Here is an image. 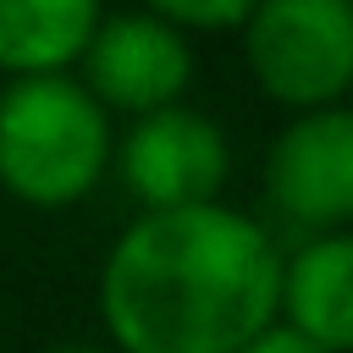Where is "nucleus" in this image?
<instances>
[{"label":"nucleus","instance_id":"nucleus-1","mask_svg":"<svg viewBox=\"0 0 353 353\" xmlns=\"http://www.w3.org/2000/svg\"><path fill=\"white\" fill-rule=\"evenodd\" d=\"M281 248L210 204L143 210L99 265V320L121 353H237L276 320Z\"/></svg>","mask_w":353,"mask_h":353},{"label":"nucleus","instance_id":"nucleus-2","mask_svg":"<svg viewBox=\"0 0 353 353\" xmlns=\"http://www.w3.org/2000/svg\"><path fill=\"white\" fill-rule=\"evenodd\" d=\"M110 116L66 72H28L0 88V188L28 210H66L110 165Z\"/></svg>","mask_w":353,"mask_h":353},{"label":"nucleus","instance_id":"nucleus-3","mask_svg":"<svg viewBox=\"0 0 353 353\" xmlns=\"http://www.w3.org/2000/svg\"><path fill=\"white\" fill-rule=\"evenodd\" d=\"M237 28L259 94L287 110L342 105L353 83V0H254Z\"/></svg>","mask_w":353,"mask_h":353},{"label":"nucleus","instance_id":"nucleus-4","mask_svg":"<svg viewBox=\"0 0 353 353\" xmlns=\"http://www.w3.org/2000/svg\"><path fill=\"white\" fill-rule=\"evenodd\" d=\"M127 193L143 210H182V204H210L232 171L226 132L193 110V105H160L132 121L121 149H110Z\"/></svg>","mask_w":353,"mask_h":353},{"label":"nucleus","instance_id":"nucleus-5","mask_svg":"<svg viewBox=\"0 0 353 353\" xmlns=\"http://www.w3.org/2000/svg\"><path fill=\"white\" fill-rule=\"evenodd\" d=\"M83 88L105 105V110H160L176 105L193 83V44L176 22L154 17V11H121V17H99L83 55Z\"/></svg>","mask_w":353,"mask_h":353},{"label":"nucleus","instance_id":"nucleus-6","mask_svg":"<svg viewBox=\"0 0 353 353\" xmlns=\"http://www.w3.org/2000/svg\"><path fill=\"white\" fill-rule=\"evenodd\" d=\"M270 204L303 232H342L353 215V116L342 105L298 110L265 160Z\"/></svg>","mask_w":353,"mask_h":353},{"label":"nucleus","instance_id":"nucleus-7","mask_svg":"<svg viewBox=\"0 0 353 353\" xmlns=\"http://www.w3.org/2000/svg\"><path fill=\"white\" fill-rule=\"evenodd\" d=\"M276 314H281V325L303 331L309 342H320L331 353L353 347V243H347V232H309V243L281 259Z\"/></svg>","mask_w":353,"mask_h":353},{"label":"nucleus","instance_id":"nucleus-8","mask_svg":"<svg viewBox=\"0 0 353 353\" xmlns=\"http://www.w3.org/2000/svg\"><path fill=\"white\" fill-rule=\"evenodd\" d=\"M99 17V0H0V72L28 77L77 66Z\"/></svg>","mask_w":353,"mask_h":353},{"label":"nucleus","instance_id":"nucleus-9","mask_svg":"<svg viewBox=\"0 0 353 353\" xmlns=\"http://www.w3.org/2000/svg\"><path fill=\"white\" fill-rule=\"evenodd\" d=\"M248 6H254V0H149V11L165 17V22H176L182 33H188V28H199V33L237 28V22L248 17Z\"/></svg>","mask_w":353,"mask_h":353},{"label":"nucleus","instance_id":"nucleus-10","mask_svg":"<svg viewBox=\"0 0 353 353\" xmlns=\"http://www.w3.org/2000/svg\"><path fill=\"white\" fill-rule=\"evenodd\" d=\"M237 353H331V347H320V342H309L303 331H292V325L270 320V325H265V331H254Z\"/></svg>","mask_w":353,"mask_h":353},{"label":"nucleus","instance_id":"nucleus-11","mask_svg":"<svg viewBox=\"0 0 353 353\" xmlns=\"http://www.w3.org/2000/svg\"><path fill=\"white\" fill-rule=\"evenodd\" d=\"M55 353H88V347H55Z\"/></svg>","mask_w":353,"mask_h":353}]
</instances>
